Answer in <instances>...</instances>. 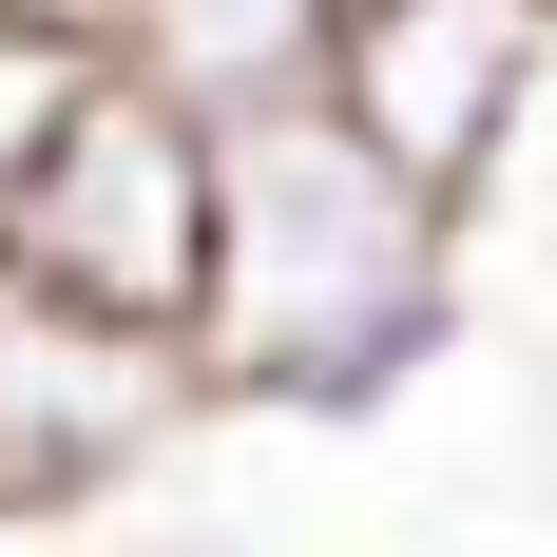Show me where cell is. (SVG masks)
<instances>
[{
	"instance_id": "cell-6",
	"label": "cell",
	"mask_w": 557,
	"mask_h": 557,
	"mask_svg": "<svg viewBox=\"0 0 557 557\" xmlns=\"http://www.w3.org/2000/svg\"><path fill=\"white\" fill-rule=\"evenodd\" d=\"M97 97V39H39V20H0V193L58 154V115Z\"/></svg>"
},
{
	"instance_id": "cell-2",
	"label": "cell",
	"mask_w": 557,
	"mask_h": 557,
	"mask_svg": "<svg viewBox=\"0 0 557 557\" xmlns=\"http://www.w3.org/2000/svg\"><path fill=\"white\" fill-rule=\"evenodd\" d=\"M0 288L193 346V288H212V115H173L135 58H97V97L58 115V154L0 193Z\"/></svg>"
},
{
	"instance_id": "cell-1",
	"label": "cell",
	"mask_w": 557,
	"mask_h": 557,
	"mask_svg": "<svg viewBox=\"0 0 557 557\" xmlns=\"http://www.w3.org/2000/svg\"><path fill=\"white\" fill-rule=\"evenodd\" d=\"M461 366V212L385 173L327 97L212 135V288H193V385L231 423H404Z\"/></svg>"
},
{
	"instance_id": "cell-5",
	"label": "cell",
	"mask_w": 557,
	"mask_h": 557,
	"mask_svg": "<svg viewBox=\"0 0 557 557\" xmlns=\"http://www.w3.org/2000/svg\"><path fill=\"white\" fill-rule=\"evenodd\" d=\"M327 39H346V0H135V20H115V58H135L173 115H212V135L327 97Z\"/></svg>"
},
{
	"instance_id": "cell-3",
	"label": "cell",
	"mask_w": 557,
	"mask_h": 557,
	"mask_svg": "<svg viewBox=\"0 0 557 557\" xmlns=\"http://www.w3.org/2000/svg\"><path fill=\"white\" fill-rule=\"evenodd\" d=\"M539 77H557V0H346V39H327V115L385 173H423L443 212H481Z\"/></svg>"
},
{
	"instance_id": "cell-4",
	"label": "cell",
	"mask_w": 557,
	"mask_h": 557,
	"mask_svg": "<svg viewBox=\"0 0 557 557\" xmlns=\"http://www.w3.org/2000/svg\"><path fill=\"white\" fill-rule=\"evenodd\" d=\"M173 423H212V385H193V346H173V327H97V308L0 288V519L115 500Z\"/></svg>"
}]
</instances>
